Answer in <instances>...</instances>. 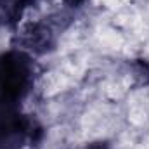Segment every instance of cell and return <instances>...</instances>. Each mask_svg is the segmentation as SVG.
<instances>
[{"instance_id": "8992f818", "label": "cell", "mask_w": 149, "mask_h": 149, "mask_svg": "<svg viewBox=\"0 0 149 149\" xmlns=\"http://www.w3.org/2000/svg\"><path fill=\"white\" fill-rule=\"evenodd\" d=\"M87 2H88V0H63V3H64L66 7H70V9H80V7H83Z\"/></svg>"}, {"instance_id": "7a4b0ae2", "label": "cell", "mask_w": 149, "mask_h": 149, "mask_svg": "<svg viewBox=\"0 0 149 149\" xmlns=\"http://www.w3.org/2000/svg\"><path fill=\"white\" fill-rule=\"evenodd\" d=\"M57 43L56 31L50 24L43 21H31L26 23L19 33V49L26 54L33 56H45L54 50Z\"/></svg>"}, {"instance_id": "277c9868", "label": "cell", "mask_w": 149, "mask_h": 149, "mask_svg": "<svg viewBox=\"0 0 149 149\" xmlns=\"http://www.w3.org/2000/svg\"><path fill=\"white\" fill-rule=\"evenodd\" d=\"M24 7V0H0V26L16 24Z\"/></svg>"}, {"instance_id": "6da1fadb", "label": "cell", "mask_w": 149, "mask_h": 149, "mask_svg": "<svg viewBox=\"0 0 149 149\" xmlns=\"http://www.w3.org/2000/svg\"><path fill=\"white\" fill-rule=\"evenodd\" d=\"M31 56L21 49L0 56V102L10 104L23 99L33 83Z\"/></svg>"}, {"instance_id": "3957f363", "label": "cell", "mask_w": 149, "mask_h": 149, "mask_svg": "<svg viewBox=\"0 0 149 149\" xmlns=\"http://www.w3.org/2000/svg\"><path fill=\"white\" fill-rule=\"evenodd\" d=\"M127 74L130 83L135 88L149 87V59L148 57H134L127 63Z\"/></svg>"}, {"instance_id": "5b68a950", "label": "cell", "mask_w": 149, "mask_h": 149, "mask_svg": "<svg viewBox=\"0 0 149 149\" xmlns=\"http://www.w3.org/2000/svg\"><path fill=\"white\" fill-rule=\"evenodd\" d=\"M83 149H113V146H111V142H108V141L97 139V141H90V142H87Z\"/></svg>"}]
</instances>
